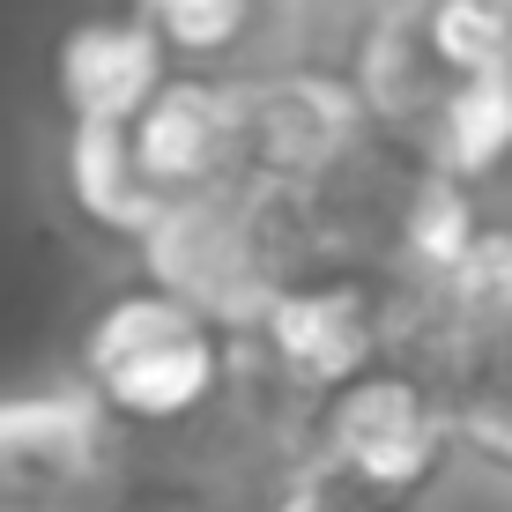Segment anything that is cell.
I'll return each mask as SVG.
<instances>
[{
  "instance_id": "6da1fadb",
  "label": "cell",
  "mask_w": 512,
  "mask_h": 512,
  "mask_svg": "<svg viewBox=\"0 0 512 512\" xmlns=\"http://www.w3.org/2000/svg\"><path fill=\"white\" fill-rule=\"evenodd\" d=\"M312 82L468 193L512 156L505 0H312Z\"/></svg>"
},
{
  "instance_id": "7a4b0ae2",
  "label": "cell",
  "mask_w": 512,
  "mask_h": 512,
  "mask_svg": "<svg viewBox=\"0 0 512 512\" xmlns=\"http://www.w3.org/2000/svg\"><path fill=\"white\" fill-rule=\"evenodd\" d=\"M327 394L238 334V372L179 423H119L97 512H305Z\"/></svg>"
},
{
  "instance_id": "3957f363",
  "label": "cell",
  "mask_w": 512,
  "mask_h": 512,
  "mask_svg": "<svg viewBox=\"0 0 512 512\" xmlns=\"http://www.w3.org/2000/svg\"><path fill=\"white\" fill-rule=\"evenodd\" d=\"M394 364L438 394L461 453L512 468V231L475 238V253L416 305Z\"/></svg>"
},
{
  "instance_id": "277c9868",
  "label": "cell",
  "mask_w": 512,
  "mask_h": 512,
  "mask_svg": "<svg viewBox=\"0 0 512 512\" xmlns=\"http://www.w3.org/2000/svg\"><path fill=\"white\" fill-rule=\"evenodd\" d=\"M453 453L461 438L438 394L409 364H379V372L349 379L342 394H327L305 512H423Z\"/></svg>"
},
{
  "instance_id": "5b68a950",
  "label": "cell",
  "mask_w": 512,
  "mask_h": 512,
  "mask_svg": "<svg viewBox=\"0 0 512 512\" xmlns=\"http://www.w3.org/2000/svg\"><path fill=\"white\" fill-rule=\"evenodd\" d=\"M231 372H238V334L164 282L112 297L82 342V386L119 423H179L208 409Z\"/></svg>"
},
{
  "instance_id": "8992f818",
  "label": "cell",
  "mask_w": 512,
  "mask_h": 512,
  "mask_svg": "<svg viewBox=\"0 0 512 512\" xmlns=\"http://www.w3.org/2000/svg\"><path fill=\"white\" fill-rule=\"evenodd\" d=\"M186 82H312V0H134Z\"/></svg>"
},
{
  "instance_id": "52a82bcc",
  "label": "cell",
  "mask_w": 512,
  "mask_h": 512,
  "mask_svg": "<svg viewBox=\"0 0 512 512\" xmlns=\"http://www.w3.org/2000/svg\"><path fill=\"white\" fill-rule=\"evenodd\" d=\"M112 409L90 386L0 401V512H97Z\"/></svg>"
},
{
  "instance_id": "ba28073f",
  "label": "cell",
  "mask_w": 512,
  "mask_h": 512,
  "mask_svg": "<svg viewBox=\"0 0 512 512\" xmlns=\"http://www.w3.org/2000/svg\"><path fill=\"white\" fill-rule=\"evenodd\" d=\"M171 82H179V67H171V52L149 38V23L134 8L82 23L60 45V97H67L75 127H134Z\"/></svg>"
},
{
  "instance_id": "9c48e42d",
  "label": "cell",
  "mask_w": 512,
  "mask_h": 512,
  "mask_svg": "<svg viewBox=\"0 0 512 512\" xmlns=\"http://www.w3.org/2000/svg\"><path fill=\"white\" fill-rule=\"evenodd\" d=\"M505 8H512V0H505Z\"/></svg>"
}]
</instances>
